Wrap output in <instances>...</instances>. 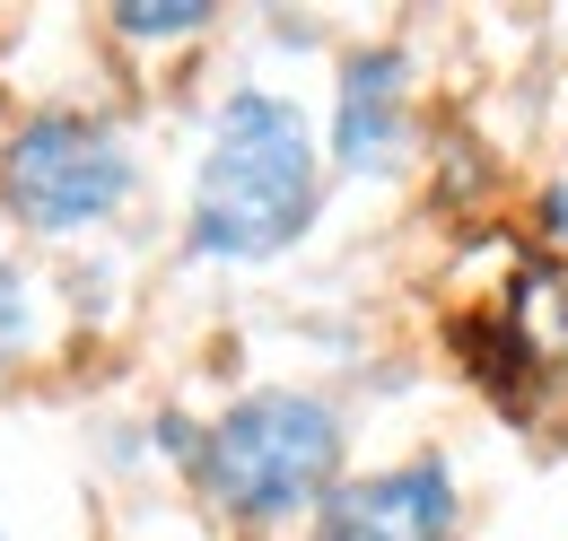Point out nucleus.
I'll return each instance as SVG.
<instances>
[{
    "label": "nucleus",
    "mask_w": 568,
    "mask_h": 541,
    "mask_svg": "<svg viewBox=\"0 0 568 541\" xmlns=\"http://www.w3.org/2000/svg\"><path fill=\"white\" fill-rule=\"evenodd\" d=\"M333 157L315 140V114L281 88H227L193 166L184 245L202 263H272L324 218Z\"/></svg>",
    "instance_id": "obj_1"
},
{
    "label": "nucleus",
    "mask_w": 568,
    "mask_h": 541,
    "mask_svg": "<svg viewBox=\"0 0 568 541\" xmlns=\"http://www.w3.org/2000/svg\"><path fill=\"white\" fill-rule=\"evenodd\" d=\"M342 463H351V419H342V402H324L306 385H254L193 437V480L236 524L315 516L351 480Z\"/></svg>",
    "instance_id": "obj_2"
},
{
    "label": "nucleus",
    "mask_w": 568,
    "mask_h": 541,
    "mask_svg": "<svg viewBox=\"0 0 568 541\" xmlns=\"http://www.w3.org/2000/svg\"><path fill=\"white\" fill-rule=\"evenodd\" d=\"M141 184V157L132 140L114 132L105 114H79V105H53V114H27L9 149H0V202L18 227L36 236H79V227H105L114 210L132 202Z\"/></svg>",
    "instance_id": "obj_3"
},
{
    "label": "nucleus",
    "mask_w": 568,
    "mask_h": 541,
    "mask_svg": "<svg viewBox=\"0 0 568 541\" xmlns=\"http://www.w3.org/2000/svg\"><path fill=\"white\" fill-rule=\"evenodd\" d=\"M420 149V96H412V53L403 44H358L342 79H333V132H324V157L333 175H358V184H385L403 175Z\"/></svg>",
    "instance_id": "obj_4"
},
{
    "label": "nucleus",
    "mask_w": 568,
    "mask_h": 541,
    "mask_svg": "<svg viewBox=\"0 0 568 541\" xmlns=\"http://www.w3.org/2000/svg\"><path fill=\"white\" fill-rule=\"evenodd\" d=\"M315 541H464V480L446 455L351 472L315 507Z\"/></svg>",
    "instance_id": "obj_5"
},
{
    "label": "nucleus",
    "mask_w": 568,
    "mask_h": 541,
    "mask_svg": "<svg viewBox=\"0 0 568 541\" xmlns=\"http://www.w3.org/2000/svg\"><path fill=\"white\" fill-rule=\"evenodd\" d=\"M202 27H211V0H123L114 9V35H132V44H175Z\"/></svg>",
    "instance_id": "obj_6"
},
{
    "label": "nucleus",
    "mask_w": 568,
    "mask_h": 541,
    "mask_svg": "<svg viewBox=\"0 0 568 541\" xmlns=\"http://www.w3.org/2000/svg\"><path fill=\"white\" fill-rule=\"evenodd\" d=\"M27 340H36V279H27V263L0 245V367H9Z\"/></svg>",
    "instance_id": "obj_7"
},
{
    "label": "nucleus",
    "mask_w": 568,
    "mask_h": 541,
    "mask_svg": "<svg viewBox=\"0 0 568 541\" xmlns=\"http://www.w3.org/2000/svg\"><path fill=\"white\" fill-rule=\"evenodd\" d=\"M0 541H9V533H0Z\"/></svg>",
    "instance_id": "obj_8"
}]
</instances>
